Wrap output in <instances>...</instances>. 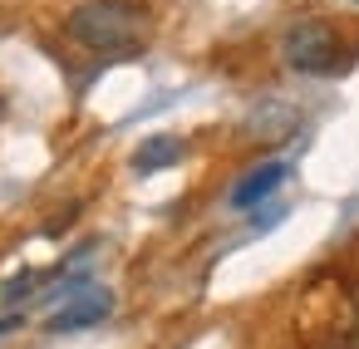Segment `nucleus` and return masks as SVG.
<instances>
[{
	"instance_id": "nucleus-1",
	"label": "nucleus",
	"mask_w": 359,
	"mask_h": 349,
	"mask_svg": "<svg viewBox=\"0 0 359 349\" xmlns=\"http://www.w3.org/2000/svg\"><path fill=\"white\" fill-rule=\"evenodd\" d=\"M148 6L138 0H79L65 30L89 55H138L148 45Z\"/></svg>"
},
{
	"instance_id": "nucleus-2",
	"label": "nucleus",
	"mask_w": 359,
	"mask_h": 349,
	"mask_svg": "<svg viewBox=\"0 0 359 349\" xmlns=\"http://www.w3.org/2000/svg\"><path fill=\"white\" fill-rule=\"evenodd\" d=\"M280 60L295 69V74H334L339 64V35L330 20H295L280 40Z\"/></svg>"
},
{
	"instance_id": "nucleus-3",
	"label": "nucleus",
	"mask_w": 359,
	"mask_h": 349,
	"mask_svg": "<svg viewBox=\"0 0 359 349\" xmlns=\"http://www.w3.org/2000/svg\"><path fill=\"white\" fill-rule=\"evenodd\" d=\"M109 315H114V295L104 285H84V290L60 300V310L50 315V334H74V329H89Z\"/></svg>"
},
{
	"instance_id": "nucleus-4",
	"label": "nucleus",
	"mask_w": 359,
	"mask_h": 349,
	"mask_svg": "<svg viewBox=\"0 0 359 349\" xmlns=\"http://www.w3.org/2000/svg\"><path fill=\"white\" fill-rule=\"evenodd\" d=\"M182 153H187V143H182L177 133H153V138H143V143L133 148L128 167H133L138 177H153V172H163V167L182 163Z\"/></svg>"
},
{
	"instance_id": "nucleus-5",
	"label": "nucleus",
	"mask_w": 359,
	"mask_h": 349,
	"mask_svg": "<svg viewBox=\"0 0 359 349\" xmlns=\"http://www.w3.org/2000/svg\"><path fill=\"white\" fill-rule=\"evenodd\" d=\"M285 177H290V163H280V158H276V163H261V167H251V172H246V177L231 187V207H236V212H246V207L266 202V197H271V192H276Z\"/></svg>"
},
{
	"instance_id": "nucleus-6",
	"label": "nucleus",
	"mask_w": 359,
	"mask_h": 349,
	"mask_svg": "<svg viewBox=\"0 0 359 349\" xmlns=\"http://www.w3.org/2000/svg\"><path fill=\"white\" fill-rule=\"evenodd\" d=\"M35 280H40V275H35V271H25V275H15L11 285H0V305H15V300H25V290H30Z\"/></svg>"
},
{
	"instance_id": "nucleus-7",
	"label": "nucleus",
	"mask_w": 359,
	"mask_h": 349,
	"mask_svg": "<svg viewBox=\"0 0 359 349\" xmlns=\"http://www.w3.org/2000/svg\"><path fill=\"white\" fill-rule=\"evenodd\" d=\"M15 329H20V315H0V339L15 334Z\"/></svg>"
},
{
	"instance_id": "nucleus-8",
	"label": "nucleus",
	"mask_w": 359,
	"mask_h": 349,
	"mask_svg": "<svg viewBox=\"0 0 359 349\" xmlns=\"http://www.w3.org/2000/svg\"><path fill=\"white\" fill-rule=\"evenodd\" d=\"M354 334H359V290H354Z\"/></svg>"
},
{
	"instance_id": "nucleus-9",
	"label": "nucleus",
	"mask_w": 359,
	"mask_h": 349,
	"mask_svg": "<svg viewBox=\"0 0 359 349\" xmlns=\"http://www.w3.org/2000/svg\"><path fill=\"white\" fill-rule=\"evenodd\" d=\"M0 118H6V99H0Z\"/></svg>"
}]
</instances>
